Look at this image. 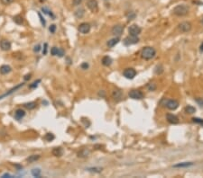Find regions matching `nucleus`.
Returning <instances> with one entry per match:
<instances>
[{"label": "nucleus", "instance_id": "nucleus-1", "mask_svg": "<svg viewBox=\"0 0 203 178\" xmlns=\"http://www.w3.org/2000/svg\"><path fill=\"white\" fill-rule=\"evenodd\" d=\"M155 55L156 50L153 47H145L142 50V52H141V57L144 59H146V60H149V59L154 58Z\"/></svg>", "mask_w": 203, "mask_h": 178}, {"label": "nucleus", "instance_id": "nucleus-2", "mask_svg": "<svg viewBox=\"0 0 203 178\" xmlns=\"http://www.w3.org/2000/svg\"><path fill=\"white\" fill-rule=\"evenodd\" d=\"M173 12L177 16H184V15H188L189 7L186 5H178L173 8Z\"/></svg>", "mask_w": 203, "mask_h": 178}, {"label": "nucleus", "instance_id": "nucleus-3", "mask_svg": "<svg viewBox=\"0 0 203 178\" xmlns=\"http://www.w3.org/2000/svg\"><path fill=\"white\" fill-rule=\"evenodd\" d=\"M128 95L130 98L134 99V100H141L144 98V94L140 91V90H131L128 93Z\"/></svg>", "mask_w": 203, "mask_h": 178}, {"label": "nucleus", "instance_id": "nucleus-4", "mask_svg": "<svg viewBox=\"0 0 203 178\" xmlns=\"http://www.w3.org/2000/svg\"><path fill=\"white\" fill-rule=\"evenodd\" d=\"M139 41V38L137 36H134V35H128L127 37H125L124 40V44L125 46H130L136 44Z\"/></svg>", "mask_w": 203, "mask_h": 178}, {"label": "nucleus", "instance_id": "nucleus-5", "mask_svg": "<svg viewBox=\"0 0 203 178\" xmlns=\"http://www.w3.org/2000/svg\"><path fill=\"white\" fill-rule=\"evenodd\" d=\"M123 75L125 78L127 79H133L134 76H136V69L133 68H128V69H125L123 72Z\"/></svg>", "mask_w": 203, "mask_h": 178}, {"label": "nucleus", "instance_id": "nucleus-6", "mask_svg": "<svg viewBox=\"0 0 203 178\" xmlns=\"http://www.w3.org/2000/svg\"><path fill=\"white\" fill-rule=\"evenodd\" d=\"M141 31L142 30H141V28L137 25H132L128 28L129 35H134V36H138L141 33Z\"/></svg>", "mask_w": 203, "mask_h": 178}, {"label": "nucleus", "instance_id": "nucleus-7", "mask_svg": "<svg viewBox=\"0 0 203 178\" xmlns=\"http://www.w3.org/2000/svg\"><path fill=\"white\" fill-rule=\"evenodd\" d=\"M88 8L91 11V12H98V4L97 0H89L87 3Z\"/></svg>", "mask_w": 203, "mask_h": 178}, {"label": "nucleus", "instance_id": "nucleus-8", "mask_svg": "<svg viewBox=\"0 0 203 178\" xmlns=\"http://www.w3.org/2000/svg\"><path fill=\"white\" fill-rule=\"evenodd\" d=\"M79 32L82 34H87L90 31V25L88 23H82L79 25V28H78Z\"/></svg>", "mask_w": 203, "mask_h": 178}, {"label": "nucleus", "instance_id": "nucleus-9", "mask_svg": "<svg viewBox=\"0 0 203 178\" xmlns=\"http://www.w3.org/2000/svg\"><path fill=\"white\" fill-rule=\"evenodd\" d=\"M123 31H124V26H122L120 25H116L113 26L111 32H112V34L113 35L118 37L123 33Z\"/></svg>", "mask_w": 203, "mask_h": 178}, {"label": "nucleus", "instance_id": "nucleus-10", "mask_svg": "<svg viewBox=\"0 0 203 178\" xmlns=\"http://www.w3.org/2000/svg\"><path fill=\"white\" fill-rule=\"evenodd\" d=\"M179 29L182 32H188L191 30V25L188 22H183L179 25Z\"/></svg>", "mask_w": 203, "mask_h": 178}, {"label": "nucleus", "instance_id": "nucleus-11", "mask_svg": "<svg viewBox=\"0 0 203 178\" xmlns=\"http://www.w3.org/2000/svg\"><path fill=\"white\" fill-rule=\"evenodd\" d=\"M165 105L169 110H176L179 106V103L176 100H168Z\"/></svg>", "mask_w": 203, "mask_h": 178}, {"label": "nucleus", "instance_id": "nucleus-12", "mask_svg": "<svg viewBox=\"0 0 203 178\" xmlns=\"http://www.w3.org/2000/svg\"><path fill=\"white\" fill-rule=\"evenodd\" d=\"M112 96H113L114 100H116V102H119V101H121L123 98V93L121 90L116 89V90H114L113 93H112Z\"/></svg>", "mask_w": 203, "mask_h": 178}, {"label": "nucleus", "instance_id": "nucleus-13", "mask_svg": "<svg viewBox=\"0 0 203 178\" xmlns=\"http://www.w3.org/2000/svg\"><path fill=\"white\" fill-rule=\"evenodd\" d=\"M0 47L4 51H7L11 49V42L7 40H3L0 41Z\"/></svg>", "mask_w": 203, "mask_h": 178}, {"label": "nucleus", "instance_id": "nucleus-14", "mask_svg": "<svg viewBox=\"0 0 203 178\" xmlns=\"http://www.w3.org/2000/svg\"><path fill=\"white\" fill-rule=\"evenodd\" d=\"M166 119H167V121L170 122L171 124H177V123H179V119H178V117L177 116H175V115H173V114H172V113H168L166 115Z\"/></svg>", "mask_w": 203, "mask_h": 178}, {"label": "nucleus", "instance_id": "nucleus-15", "mask_svg": "<svg viewBox=\"0 0 203 178\" xmlns=\"http://www.w3.org/2000/svg\"><path fill=\"white\" fill-rule=\"evenodd\" d=\"M25 116V112L22 109H17L15 113V119L17 121H20L22 120L24 117Z\"/></svg>", "mask_w": 203, "mask_h": 178}, {"label": "nucleus", "instance_id": "nucleus-16", "mask_svg": "<svg viewBox=\"0 0 203 178\" xmlns=\"http://www.w3.org/2000/svg\"><path fill=\"white\" fill-rule=\"evenodd\" d=\"M84 15H85V10H84V8H82V7L78 8V9L74 12L75 17H77V18H79V19L82 18V17L84 16Z\"/></svg>", "mask_w": 203, "mask_h": 178}, {"label": "nucleus", "instance_id": "nucleus-17", "mask_svg": "<svg viewBox=\"0 0 203 178\" xmlns=\"http://www.w3.org/2000/svg\"><path fill=\"white\" fill-rule=\"evenodd\" d=\"M63 149L61 148V147H58V148H54L53 149H52V154L53 156H55V157H61V156L63 155Z\"/></svg>", "mask_w": 203, "mask_h": 178}, {"label": "nucleus", "instance_id": "nucleus-18", "mask_svg": "<svg viewBox=\"0 0 203 178\" xmlns=\"http://www.w3.org/2000/svg\"><path fill=\"white\" fill-rule=\"evenodd\" d=\"M90 154V151L89 148H82L79 150V152L78 153V157H89Z\"/></svg>", "mask_w": 203, "mask_h": 178}, {"label": "nucleus", "instance_id": "nucleus-19", "mask_svg": "<svg viewBox=\"0 0 203 178\" xmlns=\"http://www.w3.org/2000/svg\"><path fill=\"white\" fill-rule=\"evenodd\" d=\"M11 70H12V69H11V67L8 65H2L1 67H0V73L2 75L8 74Z\"/></svg>", "mask_w": 203, "mask_h": 178}, {"label": "nucleus", "instance_id": "nucleus-20", "mask_svg": "<svg viewBox=\"0 0 203 178\" xmlns=\"http://www.w3.org/2000/svg\"><path fill=\"white\" fill-rule=\"evenodd\" d=\"M23 85H24V84H23V83H22V84H19L18 85H16V86H15V87H14V88H12V89H11L9 92H7V93L4 94L3 95H1V96H0V99H3L4 97H6V95H10L11 94H13V93H14V92H15V91H16L17 89H19V88H20V87H21V86H23Z\"/></svg>", "mask_w": 203, "mask_h": 178}, {"label": "nucleus", "instance_id": "nucleus-21", "mask_svg": "<svg viewBox=\"0 0 203 178\" xmlns=\"http://www.w3.org/2000/svg\"><path fill=\"white\" fill-rule=\"evenodd\" d=\"M101 62H102V64L104 65L105 67H109V66L112 64V59L109 56H105V57H103Z\"/></svg>", "mask_w": 203, "mask_h": 178}, {"label": "nucleus", "instance_id": "nucleus-22", "mask_svg": "<svg viewBox=\"0 0 203 178\" xmlns=\"http://www.w3.org/2000/svg\"><path fill=\"white\" fill-rule=\"evenodd\" d=\"M193 163L191 162H182V163H179L177 165H174L173 167H176V168H182V167H189V166H192Z\"/></svg>", "mask_w": 203, "mask_h": 178}, {"label": "nucleus", "instance_id": "nucleus-23", "mask_svg": "<svg viewBox=\"0 0 203 178\" xmlns=\"http://www.w3.org/2000/svg\"><path fill=\"white\" fill-rule=\"evenodd\" d=\"M118 42H119V38H118V37H116V38H113V39L109 40V41L107 42V44L109 47L112 48V47H114V46L116 45V44H118Z\"/></svg>", "mask_w": 203, "mask_h": 178}, {"label": "nucleus", "instance_id": "nucleus-24", "mask_svg": "<svg viewBox=\"0 0 203 178\" xmlns=\"http://www.w3.org/2000/svg\"><path fill=\"white\" fill-rule=\"evenodd\" d=\"M14 22L16 25H23V23H24V18L23 17L21 16V15H15V16H14Z\"/></svg>", "mask_w": 203, "mask_h": 178}, {"label": "nucleus", "instance_id": "nucleus-25", "mask_svg": "<svg viewBox=\"0 0 203 178\" xmlns=\"http://www.w3.org/2000/svg\"><path fill=\"white\" fill-rule=\"evenodd\" d=\"M25 108L28 109V110H34L35 107H36V103L35 102H30V103H26V104H24Z\"/></svg>", "mask_w": 203, "mask_h": 178}, {"label": "nucleus", "instance_id": "nucleus-26", "mask_svg": "<svg viewBox=\"0 0 203 178\" xmlns=\"http://www.w3.org/2000/svg\"><path fill=\"white\" fill-rule=\"evenodd\" d=\"M39 158H40L39 155H32V156H30V157H28L26 160H27L29 163H34V162H36Z\"/></svg>", "mask_w": 203, "mask_h": 178}, {"label": "nucleus", "instance_id": "nucleus-27", "mask_svg": "<svg viewBox=\"0 0 203 178\" xmlns=\"http://www.w3.org/2000/svg\"><path fill=\"white\" fill-rule=\"evenodd\" d=\"M185 112L189 114H192L196 112V109H195V107L191 106V105H188V106L185 107Z\"/></svg>", "mask_w": 203, "mask_h": 178}, {"label": "nucleus", "instance_id": "nucleus-28", "mask_svg": "<svg viewBox=\"0 0 203 178\" xmlns=\"http://www.w3.org/2000/svg\"><path fill=\"white\" fill-rule=\"evenodd\" d=\"M163 72H164V68H163V66L162 65L156 66L155 69H154V73L156 75H160V74H162Z\"/></svg>", "mask_w": 203, "mask_h": 178}, {"label": "nucleus", "instance_id": "nucleus-29", "mask_svg": "<svg viewBox=\"0 0 203 178\" xmlns=\"http://www.w3.org/2000/svg\"><path fill=\"white\" fill-rule=\"evenodd\" d=\"M43 138H44L46 141H52V140L55 138V137L52 133H47V134H45V136Z\"/></svg>", "mask_w": 203, "mask_h": 178}, {"label": "nucleus", "instance_id": "nucleus-30", "mask_svg": "<svg viewBox=\"0 0 203 178\" xmlns=\"http://www.w3.org/2000/svg\"><path fill=\"white\" fill-rule=\"evenodd\" d=\"M32 175H34V177H40L41 175V170L39 168H34L32 170Z\"/></svg>", "mask_w": 203, "mask_h": 178}, {"label": "nucleus", "instance_id": "nucleus-31", "mask_svg": "<svg viewBox=\"0 0 203 178\" xmlns=\"http://www.w3.org/2000/svg\"><path fill=\"white\" fill-rule=\"evenodd\" d=\"M42 11L43 12V14H45V15H48L49 16H52V18H54V15H52V13L51 12V11L49 10V9H47L46 7H43L42 8Z\"/></svg>", "mask_w": 203, "mask_h": 178}, {"label": "nucleus", "instance_id": "nucleus-32", "mask_svg": "<svg viewBox=\"0 0 203 178\" xmlns=\"http://www.w3.org/2000/svg\"><path fill=\"white\" fill-rule=\"evenodd\" d=\"M58 53H59V48H57V47L52 48V50H51V54H52V56H58Z\"/></svg>", "mask_w": 203, "mask_h": 178}, {"label": "nucleus", "instance_id": "nucleus-33", "mask_svg": "<svg viewBox=\"0 0 203 178\" xmlns=\"http://www.w3.org/2000/svg\"><path fill=\"white\" fill-rule=\"evenodd\" d=\"M41 82V79H38V80H36V81H34L33 84H31L30 85H29V87L31 89H34V88H36L37 87V85H38V84L39 83Z\"/></svg>", "mask_w": 203, "mask_h": 178}, {"label": "nucleus", "instance_id": "nucleus-34", "mask_svg": "<svg viewBox=\"0 0 203 178\" xmlns=\"http://www.w3.org/2000/svg\"><path fill=\"white\" fill-rule=\"evenodd\" d=\"M147 88H148L149 91H154L156 89V85L154 83H150V84L147 85Z\"/></svg>", "mask_w": 203, "mask_h": 178}, {"label": "nucleus", "instance_id": "nucleus-35", "mask_svg": "<svg viewBox=\"0 0 203 178\" xmlns=\"http://www.w3.org/2000/svg\"><path fill=\"white\" fill-rule=\"evenodd\" d=\"M192 122H195V123L203 125V119H200V118H192Z\"/></svg>", "mask_w": 203, "mask_h": 178}, {"label": "nucleus", "instance_id": "nucleus-36", "mask_svg": "<svg viewBox=\"0 0 203 178\" xmlns=\"http://www.w3.org/2000/svg\"><path fill=\"white\" fill-rule=\"evenodd\" d=\"M38 16H39L40 21H41V23H42V25H43V26H45V25H46V22H45L44 18H43V15H42V14H41V13H40V12H38Z\"/></svg>", "mask_w": 203, "mask_h": 178}, {"label": "nucleus", "instance_id": "nucleus-37", "mask_svg": "<svg viewBox=\"0 0 203 178\" xmlns=\"http://www.w3.org/2000/svg\"><path fill=\"white\" fill-rule=\"evenodd\" d=\"M49 31H50L51 32H52V33H54L55 31H56V25H52L49 27Z\"/></svg>", "mask_w": 203, "mask_h": 178}, {"label": "nucleus", "instance_id": "nucleus-38", "mask_svg": "<svg viewBox=\"0 0 203 178\" xmlns=\"http://www.w3.org/2000/svg\"><path fill=\"white\" fill-rule=\"evenodd\" d=\"M1 2H2V4L7 6V5H10L11 3H13V2H14V0H1Z\"/></svg>", "mask_w": 203, "mask_h": 178}, {"label": "nucleus", "instance_id": "nucleus-39", "mask_svg": "<svg viewBox=\"0 0 203 178\" xmlns=\"http://www.w3.org/2000/svg\"><path fill=\"white\" fill-rule=\"evenodd\" d=\"M83 2V0H72V3L74 6H79Z\"/></svg>", "mask_w": 203, "mask_h": 178}, {"label": "nucleus", "instance_id": "nucleus-40", "mask_svg": "<svg viewBox=\"0 0 203 178\" xmlns=\"http://www.w3.org/2000/svg\"><path fill=\"white\" fill-rule=\"evenodd\" d=\"M88 171H92V172H100L102 171V168H88Z\"/></svg>", "mask_w": 203, "mask_h": 178}, {"label": "nucleus", "instance_id": "nucleus-41", "mask_svg": "<svg viewBox=\"0 0 203 178\" xmlns=\"http://www.w3.org/2000/svg\"><path fill=\"white\" fill-rule=\"evenodd\" d=\"M40 50H41V45H40V44L35 45L34 48V52H38V51H40Z\"/></svg>", "mask_w": 203, "mask_h": 178}, {"label": "nucleus", "instance_id": "nucleus-42", "mask_svg": "<svg viewBox=\"0 0 203 178\" xmlns=\"http://www.w3.org/2000/svg\"><path fill=\"white\" fill-rule=\"evenodd\" d=\"M64 50H63L62 49H59V53H58V56L60 57V58H61V57L64 56Z\"/></svg>", "mask_w": 203, "mask_h": 178}, {"label": "nucleus", "instance_id": "nucleus-43", "mask_svg": "<svg viewBox=\"0 0 203 178\" xmlns=\"http://www.w3.org/2000/svg\"><path fill=\"white\" fill-rule=\"evenodd\" d=\"M80 67H81V69H87L88 68H89V64H88L87 62H83L82 64H81Z\"/></svg>", "mask_w": 203, "mask_h": 178}, {"label": "nucleus", "instance_id": "nucleus-44", "mask_svg": "<svg viewBox=\"0 0 203 178\" xmlns=\"http://www.w3.org/2000/svg\"><path fill=\"white\" fill-rule=\"evenodd\" d=\"M47 46H48V44H47V43H44V50H43V54H46V53H47Z\"/></svg>", "mask_w": 203, "mask_h": 178}, {"label": "nucleus", "instance_id": "nucleus-45", "mask_svg": "<svg viewBox=\"0 0 203 178\" xmlns=\"http://www.w3.org/2000/svg\"><path fill=\"white\" fill-rule=\"evenodd\" d=\"M197 102L200 104L201 106H203V100H201V99H197Z\"/></svg>", "mask_w": 203, "mask_h": 178}, {"label": "nucleus", "instance_id": "nucleus-46", "mask_svg": "<svg viewBox=\"0 0 203 178\" xmlns=\"http://www.w3.org/2000/svg\"><path fill=\"white\" fill-rule=\"evenodd\" d=\"M15 167H16L17 169H18V170H21V169L22 168H23V166H20V165H15Z\"/></svg>", "mask_w": 203, "mask_h": 178}, {"label": "nucleus", "instance_id": "nucleus-47", "mask_svg": "<svg viewBox=\"0 0 203 178\" xmlns=\"http://www.w3.org/2000/svg\"><path fill=\"white\" fill-rule=\"evenodd\" d=\"M31 78V74H29V75H26V76H25V80L26 81V80H28V79H30Z\"/></svg>", "mask_w": 203, "mask_h": 178}, {"label": "nucleus", "instance_id": "nucleus-48", "mask_svg": "<svg viewBox=\"0 0 203 178\" xmlns=\"http://www.w3.org/2000/svg\"><path fill=\"white\" fill-rule=\"evenodd\" d=\"M6 176H7V177H11V175H9V174H5L4 175H2V177H6Z\"/></svg>", "mask_w": 203, "mask_h": 178}, {"label": "nucleus", "instance_id": "nucleus-49", "mask_svg": "<svg viewBox=\"0 0 203 178\" xmlns=\"http://www.w3.org/2000/svg\"><path fill=\"white\" fill-rule=\"evenodd\" d=\"M200 51H201V52H203V42H202V44L201 45H200Z\"/></svg>", "mask_w": 203, "mask_h": 178}, {"label": "nucleus", "instance_id": "nucleus-50", "mask_svg": "<svg viewBox=\"0 0 203 178\" xmlns=\"http://www.w3.org/2000/svg\"><path fill=\"white\" fill-rule=\"evenodd\" d=\"M42 1H44V0H42Z\"/></svg>", "mask_w": 203, "mask_h": 178}, {"label": "nucleus", "instance_id": "nucleus-51", "mask_svg": "<svg viewBox=\"0 0 203 178\" xmlns=\"http://www.w3.org/2000/svg\"><path fill=\"white\" fill-rule=\"evenodd\" d=\"M202 23H203V20H202Z\"/></svg>", "mask_w": 203, "mask_h": 178}]
</instances>
